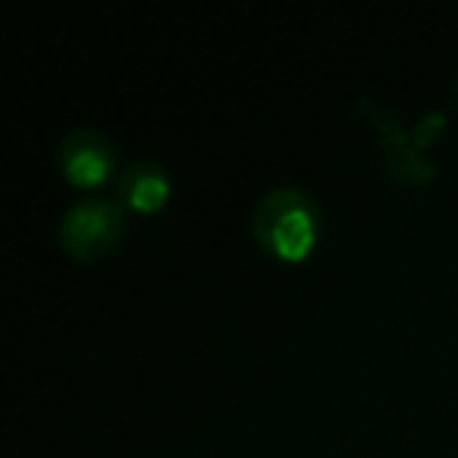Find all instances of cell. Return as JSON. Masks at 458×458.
Segmentation results:
<instances>
[{"label":"cell","instance_id":"6da1fadb","mask_svg":"<svg viewBox=\"0 0 458 458\" xmlns=\"http://www.w3.org/2000/svg\"><path fill=\"white\" fill-rule=\"evenodd\" d=\"M251 233L280 258L308 255L318 233V204L301 185H274L251 208Z\"/></svg>","mask_w":458,"mask_h":458},{"label":"cell","instance_id":"277c9868","mask_svg":"<svg viewBox=\"0 0 458 458\" xmlns=\"http://www.w3.org/2000/svg\"><path fill=\"white\" fill-rule=\"evenodd\" d=\"M361 110L374 120V126L386 135V166L395 179H405V182H420V179H430V164L418 157L414 145L408 141L402 123L395 120V114L389 107H383L374 98H361Z\"/></svg>","mask_w":458,"mask_h":458},{"label":"cell","instance_id":"7a4b0ae2","mask_svg":"<svg viewBox=\"0 0 458 458\" xmlns=\"http://www.w3.org/2000/svg\"><path fill=\"white\" fill-rule=\"evenodd\" d=\"M123 201L107 195H85L60 216V242L76 258H98L120 239Z\"/></svg>","mask_w":458,"mask_h":458},{"label":"cell","instance_id":"5b68a950","mask_svg":"<svg viewBox=\"0 0 458 458\" xmlns=\"http://www.w3.org/2000/svg\"><path fill=\"white\" fill-rule=\"evenodd\" d=\"M116 191L135 210H154L170 195V179L157 160H129L116 170Z\"/></svg>","mask_w":458,"mask_h":458},{"label":"cell","instance_id":"3957f363","mask_svg":"<svg viewBox=\"0 0 458 458\" xmlns=\"http://www.w3.org/2000/svg\"><path fill=\"white\" fill-rule=\"evenodd\" d=\"M57 160L66 179L76 185H98L116 170V148L101 129L72 126L57 145Z\"/></svg>","mask_w":458,"mask_h":458}]
</instances>
